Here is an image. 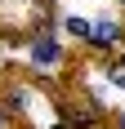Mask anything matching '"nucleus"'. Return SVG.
Instances as JSON below:
<instances>
[{"label":"nucleus","instance_id":"obj_1","mask_svg":"<svg viewBox=\"0 0 125 129\" xmlns=\"http://www.w3.org/2000/svg\"><path fill=\"white\" fill-rule=\"evenodd\" d=\"M121 36H125V31H121L116 22H107V18H103V22H94V31H89V40H94V45H103V49H112Z\"/></svg>","mask_w":125,"mask_h":129},{"label":"nucleus","instance_id":"obj_2","mask_svg":"<svg viewBox=\"0 0 125 129\" xmlns=\"http://www.w3.org/2000/svg\"><path fill=\"white\" fill-rule=\"evenodd\" d=\"M31 53H36V62H58V58H62L58 40H49V36H40L36 45H31Z\"/></svg>","mask_w":125,"mask_h":129},{"label":"nucleus","instance_id":"obj_3","mask_svg":"<svg viewBox=\"0 0 125 129\" xmlns=\"http://www.w3.org/2000/svg\"><path fill=\"white\" fill-rule=\"evenodd\" d=\"M67 31L80 40H89V31H94V22H85V18H67Z\"/></svg>","mask_w":125,"mask_h":129},{"label":"nucleus","instance_id":"obj_4","mask_svg":"<svg viewBox=\"0 0 125 129\" xmlns=\"http://www.w3.org/2000/svg\"><path fill=\"white\" fill-rule=\"evenodd\" d=\"M107 80H112L116 89H125V62H112V67H107Z\"/></svg>","mask_w":125,"mask_h":129},{"label":"nucleus","instance_id":"obj_5","mask_svg":"<svg viewBox=\"0 0 125 129\" xmlns=\"http://www.w3.org/2000/svg\"><path fill=\"white\" fill-rule=\"evenodd\" d=\"M121 125H125V111H121Z\"/></svg>","mask_w":125,"mask_h":129},{"label":"nucleus","instance_id":"obj_6","mask_svg":"<svg viewBox=\"0 0 125 129\" xmlns=\"http://www.w3.org/2000/svg\"><path fill=\"white\" fill-rule=\"evenodd\" d=\"M54 129H67V125H54Z\"/></svg>","mask_w":125,"mask_h":129}]
</instances>
